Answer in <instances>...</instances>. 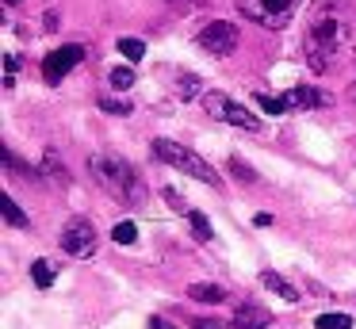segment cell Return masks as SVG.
I'll use <instances>...</instances> for the list:
<instances>
[{"instance_id":"cell-27","label":"cell","mask_w":356,"mask_h":329,"mask_svg":"<svg viewBox=\"0 0 356 329\" xmlns=\"http://www.w3.org/2000/svg\"><path fill=\"white\" fill-rule=\"evenodd\" d=\"M348 96H353V104H356V81H353V88H348Z\"/></svg>"},{"instance_id":"cell-15","label":"cell","mask_w":356,"mask_h":329,"mask_svg":"<svg viewBox=\"0 0 356 329\" xmlns=\"http://www.w3.org/2000/svg\"><path fill=\"white\" fill-rule=\"evenodd\" d=\"M188 222H192V237L195 241H211V222H207V214H200V211H188Z\"/></svg>"},{"instance_id":"cell-11","label":"cell","mask_w":356,"mask_h":329,"mask_svg":"<svg viewBox=\"0 0 356 329\" xmlns=\"http://www.w3.org/2000/svg\"><path fill=\"white\" fill-rule=\"evenodd\" d=\"M261 283H264L268 291H276V295L284 298V303H299V298H302L299 291H295L291 283L284 280V275H276V272H261Z\"/></svg>"},{"instance_id":"cell-10","label":"cell","mask_w":356,"mask_h":329,"mask_svg":"<svg viewBox=\"0 0 356 329\" xmlns=\"http://www.w3.org/2000/svg\"><path fill=\"white\" fill-rule=\"evenodd\" d=\"M284 99H287V107H299V111H314V107H325V104H330V96H325V92L307 88V84L284 92Z\"/></svg>"},{"instance_id":"cell-16","label":"cell","mask_w":356,"mask_h":329,"mask_svg":"<svg viewBox=\"0 0 356 329\" xmlns=\"http://www.w3.org/2000/svg\"><path fill=\"white\" fill-rule=\"evenodd\" d=\"M111 241H115V245H134V241H138V226H134V222H115Z\"/></svg>"},{"instance_id":"cell-23","label":"cell","mask_w":356,"mask_h":329,"mask_svg":"<svg viewBox=\"0 0 356 329\" xmlns=\"http://www.w3.org/2000/svg\"><path fill=\"white\" fill-rule=\"evenodd\" d=\"M230 168H234V176H238V180H257V172H253L249 165H241V157H234Z\"/></svg>"},{"instance_id":"cell-12","label":"cell","mask_w":356,"mask_h":329,"mask_svg":"<svg viewBox=\"0 0 356 329\" xmlns=\"http://www.w3.org/2000/svg\"><path fill=\"white\" fill-rule=\"evenodd\" d=\"M188 295L195 298V303H211V306H218L226 298V291L218 287V283H192V287H188Z\"/></svg>"},{"instance_id":"cell-9","label":"cell","mask_w":356,"mask_h":329,"mask_svg":"<svg viewBox=\"0 0 356 329\" xmlns=\"http://www.w3.org/2000/svg\"><path fill=\"white\" fill-rule=\"evenodd\" d=\"M272 326V314L257 303H241L234 310V329H268Z\"/></svg>"},{"instance_id":"cell-26","label":"cell","mask_w":356,"mask_h":329,"mask_svg":"<svg viewBox=\"0 0 356 329\" xmlns=\"http://www.w3.org/2000/svg\"><path fill=\"white\" fill-rule=\"evenodd\" d=\"M149 329H172V326H165L161 318H154V321H149Z\"/></svg>"},{"instance_id":"cell-1","label":"cell","mask_w":356,"mask_h":329,"mask_svg":"<svg viewBox=\"0 0 356 329\" xmlns=\"http://www.w3.org/2000/svg\"><path fill=\"white\" fill-rule=\"evenodd\" d=\"M348 46H353V27L333 4H318L307 19V35H302V50H307V65L314 73H325L337 61H345Z\"/></svg>"},{"instance_id":"cell-8","label":"cell","mask_w":356,"mask_h":329,"mask_svg":"<svg viewBox=\"0 0 356 329\" xmlns=\"http://www.w3.org/2000/svg\"><path fill=\"white\" fill-rule=\"evenodd\" d=\"M81 58H85V46H77V42L62 46V50H50L47 61H42V77H47V84H62V77L70 73Z\"/></svg>"},{"instance_id":"cell-18","label":"cell","mask_w":356,"mask_h":329,"mask_svg":"<svg viewBox=\"0 0 356 329\" xmlns=\"http://www.w3.org/2000/svg\"><path fill=\"white\" fill-rule=\"evenodd\" d=\"M314 326L318 329H353V318L348 314H318Z\"/></svg>"},{"instance_id":"cell-6","label":"cell","mask_w":356,"mask_h":329,"mask_svg":"<svg viewBox=\"0 0 356 329\" xmlns=\"http://www.w3.org/2000/svg\"><path fill=\"white\" fill-rule=\"evenodd\" d=\"M238 27L234 23H226V19H215V23H207V27L195 35V42H200V50H207V54H215V58H230L234 50H238Z\"/></svg>"},{"instance_id":"cell-22","label":"cell","mask_w":356,"mask_h":329,"mask_svg":"<svg viewBox=\"0 0 356 329\" xmlns=\"http://www.w3.org/2000/svg\"><path fill=\"white\" fill-rule=\"evenodd\" d=\"M100 107L108 115H131V104H127V99H100Z\"/></svg>"},{"instance_id":"cell-2","label":"cell","mask_w":356,"mask_h":329,"mask_svg":"<svg viewBox=\"0 0 356 329\" xmlns=\"http://www.w3.org/2000/svg\"><path fill=\"white\" fill-rule=\"evenodd\" d=\"M88 168H92L96 184H100L111 199H119V203H127V207L146 203V184H142V176L134 172L131 161L111 157V153H100V157L88 161Z\"/></svg>"},{"instance_id":"cell-20","label":"cell","mask_w":356,"mask_h":329,"mask_svg":"<svg viewBox=\"0 0 356 329\" xmlns=\"http://www.w3.org/2000/svg\"><path fill=\"white\" fill-rule=\"evenodd\" d=\"M119 54H123L127 61H142V54H146V46H142L138 38H119Z\"/></svg>"},{"instance_id":"cell-21","label":"cell","mask_w":356,"mask_h":329,"mask_svg":"<svg viewBox=\"0 0 356 329\" xmlns=\"http://www.w3.org/2000/svg\"><path fill=\"white\" fill-rule=\"evenodd\" d=\"M108 81H111V88L127 92V88L134 84V73H131V69H123V65H119V69H111V77H108Z\"/></svg>"},{"instance_id":"cell-4","label":"cell","mask_w":356,"mask_h":329,"mask_svg":"<svg viewBox=\"0 0 356 329\" xmlns=\"http://www.w3.org/2000/svg\"><path fill=\"white\" fill-rule=\"evenodd\" d=\"M238 12L245 19H253L257 27H268V31H280L287 27L295 12H299V0H238Z\"/></svg>"},{"instance_id":"cell-7","label":"cell","mask_w":356,"mask_h":329,"mask_svg":"<svg viewBox=\"0 0 356 329\" xmlns=\"http://www.w3.org/2000/svg\"><path fill=\"white\" fill-rule=\"evenodd\" d=\"M58 241H62V249L70 252V257L85 260V257L96 252V226L88 218H73V222H65V230H62Z\"/></svg>"},{"instance_id":"cell-28","label":"cell","mask_w":356,"mask_h":329,"mask_svg":"<svg viewBox=\"0 0 356 329\" xmlns=\"http://www.w3.org/2000/svg\"><path fill=\"white\" fill-rule=\"evenodd\" d=\"M4 4H19V0H4Z\"/></svg>"},{"instance_id":"cell-5","label":"cell","mask_w":356,"mask_h":329,"mask_svg":"<svg viewBox=\"0 0 356 329\" xmlns=\"http://www.w3.org/2000/svg\"><path fill=\"white\" fill-rule=\"evenodd\" d=\"M203 107H207V115H211V119H218V122H230V127L249 130V134L261 130V119H257L245 104H234L226 92H207V96H203Z\"/></svg>"},{"instance_id":"cell-13","label":"cell","mask_w":356,"mask_h":329,"mask_svg":"<svg viewBox=\"0 0 356 329\" xmlns=\"http://www.w3.org/2000/svg\"><path fill=\"white\" fill-rule=\"evenodd\" d=\"M0 211H4L8 226H16V230H27V226H31V218H27V214L19 211V207H16V199H12V195H4V199H0Z\"/></svg>"},{"instance_id":"cell-14","label":"cell","mask_w":356,"mask_h":329,"mask_svg":"<svg viewBox=\"0 0 356 329\" xmlns=\"http://www.w3.org/2000/svg\"><path fill=\"white\" fill-rule=\"evenodd\" d=\"M172 92H177L180 99H195V96H200V77H195V73H184V77H177V84H172Z\"/></svg>"},{"instance_id":"cell-24","label":"cell","mask_w":356,"mask_h":329,"mask_svg":"<svg viewBox=\"0 0 356 329\" xmlns=\"http://www.w3.org/2000/svg\"><path fill=\"white\" fill-rule=\"evenodd\" d=\"M16 65H19L16 54H8V58H4V84H8V88L16 84Z\"/></svg>"},{"instance_id":"cell-17","label":"cell","mask_w":356,"mask_h":329,"mask_svg":"<svg viewBox=\"0 0 356 329\" xmlns=\"http://www.w3.org/2000/svg\"><path fill=\"white\" fill-rule=\"evenodd\" d=\"M253 104L264 107V111H272V115H284V111H287V99H284V96H268V92H257Z\"/></svg>"},{"instance_id":"cell-25","label":"cell","mask_w":356,"mask_h":329,"mask_svg":"<svg viewBox=\"0 0 356 329\" xmlns=\"http://www.w3.org/2000/svg\"><path fill=\"white\" fill-rule=\"evenodd\" d=\"M161 195L169 199V207H172V211H184V203H180V195H177V191H172V188H165Z\"/></svg>"},{"instance_id":"cell-19","label":"cell","mask_w":356,"mask_h":329,"mask_svg":"<svg viewBox=\"0 0 356 329\" xmlns=\"http://www.w3.org/2000/svg\"><path fill=\"white\" fill-rule=\"evenodd\" d=\"M31 280L39 283L42 291H47L50 283H54V268H50V260H35V264H31Z\"/></svg>"},{"instance_id":"cell-3","label":"cell","mask_w":356,"mask_h":329,"mask_svg":"<svg viewBox=\"0 0 356 329\" xmlns=\"http://www.w3.org/2000/svg\"><path fill=\"white\" fill-rule=\"evenodd\" d=\"M154 157L161 161V165H169V168H177V172H184V176H192V180H200V184H211V188H218L222 184V176L215 172V168L207 165V161L200 157L195 150H188V145H180V142H169V138H157L154 145Z\"/></svg>"}]
</instances>
